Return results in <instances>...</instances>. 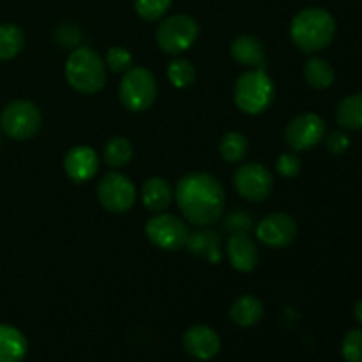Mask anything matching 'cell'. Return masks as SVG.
I'll use <instances>...</instances> for the list:
<instances>
[{
    "instance_id": "6da1fadb",
    "label": "cell",
    "mask_w": 362,
    "mask_h": 362,
    "mask_svg": "<svg viewBox=\"0 0 362 362\" xmlns=\"http://www.w3.org/2000/svg\"><path fill=\"white\" fill-rule=\"evenodd\" d=\"M177 205L187 223L194 226H212L225 211V189L214 175L193 172L184 175L175 187Z\"/></svg>"
},
{
    "instance_id": "7a4b0ae2",
    "label": "cell",
    "mask_w": 362,
    "mask_h": 362,
    "mask_svg": "<svg viewBox=\"0 0 362 362\" xmlns=\"http://www.w3.org/2000/svg\"><path fill=\"white\" fill-rule=\"evenodd\" d=\"M336 35V20L322 7H308L293 16L290 37L304 53H317L327 48Z\"/></svg>"
},
{
    "instance_id": "3957f363",
    "label": "cell",
    "mask_w": 362,
    "mask_h": 362,
    "mask_svg": "<svg viewBox=\"0 0 362 362\" xmlns=\"http://www.w3.org/2000/svg\"><path fill=\"white\" fill-rule=\"evenodd\" d=\"M66 78L76 92L95 94L106 83L105 60L88 46L76 48L66 60Z\"/></svg>"
},
{
    "instance_id": "277c9868",
    "label": "cell",
    "mask_w": 362,
    "mask_h": 362,
    "mask_svg": "<svg viewBox=\"0 0 362 362\" xmlns=\"http://www.w3.org/2000/svg\"><path fill=\"white\" fill-rule=\"evenodd\" d=\"M276 87L264 69H250L240 74L233 87V101L240 112L258 115L272 105Z\"/></svg>"
},
{
    "instance_id": "5b68a950",
    "label": "cell",
    "mask_w": 362,
    "mask_h": 362,
    "mask_svg": "<svg viewBox=\"0 0 362 362\" xmlns=\"http://www.w3.org/2000/svg\"><path fill=\"white\" fill-rule=\"evenodd\" d=\"M158 81L147 67H129L119 85V99L129 112H145L158 99Z\"/></svg>"
},
{
    "instance_id": "8992f818",
    "label": "cell",
    "mask_w": 362,
    "mask_h": 362,
    "mask_svg": "<svg viewBox=\"0 0 362 362\" xmlns=\"http://www.w3.org/2000/svg\"><path fill=\"white\" fill-rule=\"evenodd\" d=\"M200 34V25L189 14H173L161 21L156 30L158 46L168 55H180L194 45Z\"/></svg>"
},
{
    "instance_id": "52a82bcc",
    "label": "cell",
    "mask_w": 362,
    "mask_h": 362,
    "mask_svg": "<svg viewBox=\"0 0 362 362\" xmlns=\"http://www.w3.org/2000/svg\"><path fill=\"white\" fill-rule=\"evenodd\" d=\"M42 124L41 112L34 103L27 99H16L4 108L0 115V126L4 133L18 141L30 140L39 133Z\"/></svg>"
},
{
    "instance_id": "ba28073f",
    "label": "cell",
    "mask_w": 362,
    "mask_h": 362,
    "mask_svg": "<svg viewBox=\"0 0 362 362\" xmlns=\"http://www.w3.org/2000/svg\"><path fill=\"white\" fill-rule=\"evenodd\" d=\"M145 233L154 246L166 251H177L187 246L191 237L186 223L177 216L166 214V212H158V216L148 219L145 225Z\"/></svg>"
},
{
    "instance_id": "9c48e42d",
    "label": "cell",
    "mask_w": 362,
    "mask_h": 362,
    "mask_svg": "<svg viewBox=\"0 0 362 362\" xmlns=\"http://www.w3.org/2000/svg\"><path fill=\"white\" fill-rule=\"evenodd\" d=\"M98 200L108 212H127L136 202V187L129 177L112 172L103 177L98 186Z\"/></svg>"
},
{
    "instance_id": "30bf717a",
    "label": "cell",
    "mask_w": 362,
    "mask_h": 362,
    "mask_svg": "<svg viewBox=\"0 0 362 362\" xmlns=\"http://www.w3.org/2000/svg\"><path fill=\"white\" fill-rule=\"evenodd\" d=\"M233 186L244 200L258 204V202H264L271 197L274 179L264 165L247 163V165L237 168L235 175H233Z\"/></svg>"
},
{
    "instance_id": "8fae6325",
    "label": "cell",
    "mask_w": 362,
    "mask_h": 362,
    "mask_svg": "<svg viewBox=\"0 0 362 362\" xmlns=\"http://www.w3.org/2000/svg\"><path fill=\"white\" fill-rule=\"evenodd\" d=\"M325 120L318 113H300L286 126L285 140L293 152H304L317 147L325 136Z\"/></svg>"
},
{
    "instance_id": "7c38bea8",
    "label": "cell",
    "mask_w": 362,
    "mask_h": 362,
    "mask_svg": "<svg viewBox=\"0 0 362 362\" xmlns=\"http://www.w3.org/2000/svg\"><path fill=\"white\" fill-rule=\"evenodd\" d=\"M257 237L260 243L269 247H286L296 240L297 237V223L286 212H274L269 214L258 223Z\"/></svg>"
},
{
    "instance_id": "4fadbf2b",
    "label": "cell",
    "mask_w": 362,
    "mask_h": 362,
    "mask_svg": "<svg viewBox=\"0 0 362 362\" xmlns=\"http://www.w3.org/2000/svg\"><path fill=\"white\" fill-rule=\"evenodd\" d=\"M184 349L198 361H209L221 350V339L218 332L209 325H193L184 332Z\"/></svg>"
},
{
    "instance_id": "5bb4252c",
    "label": "cell",
    "mask_w": 362,
    "mask_h": 362,
    "mask_svg": "<svg viewBox=\"0 0 362 362\" xmlns=\"http://www.w3.org/2000/svg\"><path fill=\"white\" fill-rule=\"evenodd\" d=\"M99 158L94 148L78 145L73 147L64 158V170L74 182H87L98 173Z\"/></svg>"
},
{
    "instance_id": "9a60e30c",
    "label": "cell",
    "mask_w": 362,
    "mask_h": 362,
    "mask_svg": "<svg viewBox=\"0 0 362 362\" xmlns=\"http://www.w3.org/2000/svg\"><path fill=\"white\" fill-rule=\"evenodd\" d=\"M226 255H228L232 267L239 272L255 271L258 260H260L257 244L247 233H233L226 243Z\"/></svg>"
},
{
    "instance_id": "2e32d148",
    "label": "cell",
    "mask_w": 362,
    "mask_h": 362,
    "mask_svg": "<svg viewBox=\"0 0 362 362\" xmlns=\"http://www.w3.org/2000/svg\"><path fill=\"white\" fill-rule=\"evenodd\" d=\"M173 200L170 184L161 177H151L141 186V202L151 212H165Z\"/></svg>"
},
{
    "instance_id": "e0dca14e",
    "label": "cell",
    "mask_w": 362,
    "mask_h": 362,
    "mask_svg": "<svg viewBox=\"0 0 362 362\" xmlns=\"http://www.w3.org/2000/svg\"><path fill=\"white\" fill-rule=\"evenodd\" d=\"M28 343L23 332L7 324H0V362H21L27 356Z\"/></svg>"
},
{
    "instance_id": "ac0fdd59",
    "label": "cell",
    "mask_w": 362,
    "mask_h": 362,
    "mask_svg": "<svg viewBox=\"0 0 362 362\" xmlns=\"http://www.w3.org/2000/svg\"><path fill=\"white\" fill-rule=\"evenodd\" d=\"M232 57L243 66H251L253 69H264L265 52L262 42L253 35H240L232 42Z\"/></svg>"
},
{
    "instance_id": "d6986e66",
    "label": "cell",
    "mask_w": 362,
    "mask_h": 362,
    "mask_svg": "<svg viewBox=\"0 0 362 362\" xmlns=\"http://www.w3.org/2000/svg\"><path fill=\"white\" fill-rule=\"evenodd\" d=\"M264 317V304L258 297L246 293L233 300L232 308H230V318L239 327H251L257 325Z\"/></svg>"
},
{
    "instance_id": "ffe728a7",
    "label": "cell",
    "mask_w": 362,
    "mask_h": 362,
    "mask_svg": "<svg viewBox=\"0 0 362 362\" xmlns=\"http://www.w3.org/2000/svg\"><path fill=\"white\" fill-rule=\"evenodd\" d=\"M304 80L317 90H325L334 83V69L331 64L320 57H311L304 64Z\"/></svg>"
},
{
    "instance_id": "44dd1931",
    "label": "cell",
    "mask_w": 362,
    "mask_h": 362,
    "mask_svg": "<svg viewBox=\"0 0 362 362\" xmlns=\"http://www.w3.org/2000/svg\"><path fill=\"white\" fill-rule=\"evenodd\" d=\"M336 120L343 129H362V94L346 95L336 110Z\"/></svg>"
},
{
    "instance_id": "7402d4cb",
    "label": "cell",
    "mask_w": 362,
    "mask_h": 362,
    "mask_svg": "<svg viewBox=\"0 0 362 362\" xmlns=\"http://www.w3.org/2000/svg\"><path fill=\"white\" fill-rule=\"evenodd\" d=\"M25 45V34L18 25H0V60H11L21 52Z\"/></svg>"
},
{
    "instance_id": "603a6c76",
    "label": "cell",
    "mask_w": 362,
    "mask_h": 362,
    "mask_svg": "<svg viewBox=\"0 0 362 362\" xmlns=\"http://www.w3.org/2000/svg\"><path fill=\"white\" fill-rule=\"evenodd\" d=\"M247 148H250V141L239 131H230L219 141V154L228 163H237L246 158Z\"/></svg>"
},
{
    "instance_id": "cb8c5ba5",
    "label": "cell",
    "mask_w": 362,
    "mask_h": 362,
    "mask_svg": "<svg viewBox=\"0 0 362 362\" xmlns=\"http://www.w3.org/2000/svg\"><path fill=\"white\" fill-rule=\"evenodd\" d=\"M103 156H105V163L108 166H112L115 170L122 168L133 158V145H131V141L127 138L115 136L106 144Z\"/></svg>"
},
{
    "instance_id": "d4e9b609",
    "label": "cell",
    "mask_w": 362,
    "mask_h": 362,
    "mask_svg": "<svg viewBox=\"0 0 362 362\" xmlns=\"http://www.w3.org/2000/svg\"><path fill=\"white\" fill-rule=\"evenodd\" d=\"M168 80L173 87L187 88L197 80V71L189 60L175 59L168 66Z\"/></svg>"
},
{
    "instance_id": "484cf974",
    "label": "cell",
    "mask_w": 362,
    "mask_h": 362,
    "mask_svg": "<svg viewBox=\"0 0 362 362\" xmlns=\"http://www.w3.org/2000/svg\"><path fill=\"white\" fill-rule=\"evenodd\" d=\"M173 0H134L138 16L145 21H158L166 14Z\"/></svg>"
},
{
    "instance_id": "4316f807",
    "label": "cell",
    "mask_w": 362,
    "mask_h": 362,
    "mask_svg": "<svg viewBox=\"0 0 362 362\" xmlns=\"http://www.w3.org/2000/svg\"><path fill=\"white\" fill-rule=\"evenodd\" d=\"M106 69L113 71V73H126L131 66H133V57L122 46H113L106 53Z\"/></svg>"
},
{
    "instance_id": "83f0119b",
    "label": "cell",
    "mask_w": 362,
    "mask_h": 362,
    "mask_svg": "<svg viewBox=\"0 0 362 362\" xmlns=\"http://www.w3.org/2000/svg\"><path fill=\"white\" fill-rule=\"evenodd\" d=\"M343 359L346 362H362V329L346 332L341 345Z\"/></svg>"
},
{
    "instance_id": "f1b7e54d",
    "label": "cell",
    "mask_w": 362,
    "mask_h": 362,
    "mask_svg": "<svg viewBox=\"0 0 362 362\" xmlns=\"http://www.w3.org/2000/svg\"><path fill=\"white\" fill-rule=\"evenodd\" d=\"M300 166H303V163H300V158L296 152H285L276 161V170L285 179H293V177L299 175Z\"/></svg>"
},
{
    "instance_id": "f546056e",
    "label": "cell",
    "mask_w": 362,
    "mask_h": 362,
    "mask_svg": "<svg viewBox=\"0 0 362 362\" xmlns=\"http://www.w3.org/2000/svg\"><path fill=\"white\" fill-rule=\"evenodd\" d=\"M349 147L350 138L346 136V133H343V131H334V133L329 134L327 148L332 154H343V152L349 151Z\"/></svg>"
},
{
    "instance_id": "4dcf8cb0",
    "label": "cell",
    "mask_w": 362,
    "mask_h": 362,
    "mask_svg": "<svg viewBox=\"0 0 362 362\" xmlns=\"http://www.w3.org/2000/svg\"><path fill=\"white\" fill-rule=\"evenodd\" d=\"M354 317L357 318V322H361V324H362V299L356 304V310H354Z\"/></svg>"
}]
</instances>
